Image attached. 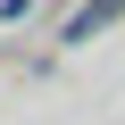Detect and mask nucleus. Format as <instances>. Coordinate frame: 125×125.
<instances>
[{
    "label": "nucleus",
    "instance_id": "nucleus-1",
    "mask_svg": "<svg viewBox=\"0 0 125 125\" xmlns=\"http://www.w3.org/2000/svg\"><path fill=\"white\" fill-rule=\"evenodd\" d=\"M108 17H125V0H83V9L67 17V42H92V33L108 25Z\"/></svg>",
    "mask_w": 125,
    "mask_h": 125
}]
</instances>
